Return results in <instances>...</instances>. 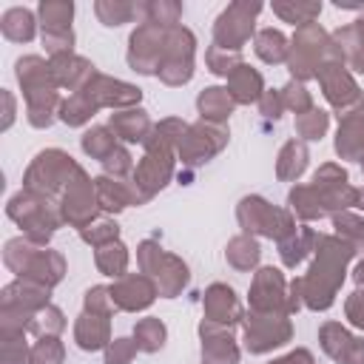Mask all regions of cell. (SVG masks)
<instances>
[{
    "instance_id": "816d5d0a",
    "label": "cell",
    "mask_w": 364,
    "mask_h": 364,
    "mask_svg": "<svg viewBox=\"0 0 364 364\" xmlns=\"http://www.w3.org/2000/svg\"><path fill=\"white\" fill-rule=\"evenodd\" d=\"M102 165H105V176H117V179H122L125 173H134V162H131V154H128L125 148H117Z\"/></svg>"
},
{
    "instance_id": "7c38bea8",
    "label": "cell",
    "mask_w": 364,
    "mask_h": 364,
    "mask_svg": "<svg viewBox=\"0 0 364 364\" xmlns=\"http://www.w3.org/2000/svg\"><path fill=\"white\" fill-rule=\"evenodd\" d=\"M225 142H228V131L222 125L196 122V125H188L176 151L188 165H199V162H208L213 154H219L225 148Z\"/></svg>"
},
{
    "instance_id": "ab89813d",
    "label": "cell",
    "mask_w": 364,
    "mask_h": 364,
    "mask_svg": "<svg viewBox=\"0 0 364 364\" xmlns=\"http://www.w3.org/2000/svg\"><path fill=\"white\" fill-rule=\"evenodd\" d=\"M3 34L9 37V40H31L34 37V23H31V14L26 11V9H11V11H6V17H3Z\"/></svg>"
},
{
    "instance_id": "7bdbcfd3",
    "label": "cell",
    "mask_w": 364,
    "mask_h": 364,
    "mask_svg": "<svg viewBox=\"0 0 364 364\" xmlns=\"http://www.w3.org/2000/svg\"><path fill=\"white\" fill-rule=\"evenodd\" d=\"M63 344L57 336H43L34 347H31V364H63Z\"/></svg>"
},
{
    "instance_id": "836d02e7",
    "label": "cell",
    "mask_w": 364,
    "mask_h": 364,
    "mask_svg": "<svg viewBox=\"0 0 364 364\" xmlns=\"http://www.w3.org/2000/svg\"><path fill=\"white\" fill-rule=\"evenodd\" d=\"M97 267H100L105 276L122 279V276H125V267H128V247H125L122 242L102 245V247L97 250Z\"/></svg>"
},
{
    "instance_id": "30bf717a",
    "label": "cell",
    "mask_w": 364,
    "mask_h": 364,
    "mask_svg": "<svg viewBox=\"0 0 364 364\" xmlns=\"http://www.w3.org/2000/svg\"><path fill=\"white\" fill-rule=\"evenodd\" d=\"M100 208V199H97V188L94 182L85 176V171L80 168V173L68 182L65 193H63V205H60V213L65 222H71L74 228H88L94 222V213Z\"/></svg>"
},
{
    "instance_id": "60d3db41",
    "label": "cell",
    "mask_w": 364,
    "mask_h": 364,
    "mask_svg": "<svg viewBox=\"0 0 364 364\" xmlns=\"http://www.w3.org/2000/svg\"><path fill=\"white\" fill-rule=\"evenodd\" d=\"M327 125H330V117L321 108H310L307 114H299L296 117V131L304 139H321L327 134Z\"/></svg>"
},
{
    "instance_id": "94428289",
    "label": "cell",
    "mask_w": 364,
    "mask_h": 364,
    "mask_svg": "<svg viewBox=\"0 0 364 364\" xmlns=\"http://www.w3.org/2000/svg\"><path fill=\"white\" fill-rule=\"evenodd\" d=\"M361 171H364V154H361Z\"/></svg>"
},
{
    "instance_id": "f35d334b",
    "label": "cell",
    "mask_w": 364,
    "mask_h": 364,
    "mask_svg": "<svg viewBox=\"0 0 364 364\" xmlns=\"http://www.w3.org/2000/svg\"><path fill=\"white\" fill-rule=\"evenodd\" d=\"M94 111H97V105H94L82 91H77L74 97H68V100L60 105V119H63L65 125H82V122H88V119L94 117Z\"/></svg>"
},
{
    "instance_id": "52a82bcc",
    "label": "cell",
    "mask_w": 364,
    "mask_h": 364,
    "mask_svg": "<svg viewBox=\"0 0 364 364\" xmlns=\"http://www.w3.org/2000/svg\"><path fill=\"white\" fill-rule=\"evenodd\" d=\"M316 77L321 82V91H324L327 102L338 111V119L364 111V94L358 91V85L353 82V77L344 71V65L338 60L321 63L318 71H316Z\"/></svg>"
},
{
    "instance_id": "2e32d148",
    "label": "cell",
    "mask_w": 364,
    "mask_h": 364,
    "mask_svg": "<svg viewBox=\"0 0 364 364\" xmlns=\"http://www.w3.org/2000/svg\"><path fill=\"white\" fill-rule=\"evenodd\" d=\"M318 341L336 364H364V338L350 336L338 321H324L318 330Z\"/></svg>"
},
{
    "instance_id": "7402d4cb",
    "label": "cell",
    "mask_w": 364,
    "mask_h": 364,
    "mask_svg": "<svg viewBox=\"0 0 364 364\" xmlns=\"http://www.w3.org/2000/svg\"><path fill=\"white\" fill-rule=\"evenodd\" d=\"M51 74H54V82L57 85H68V88H77L82 91L94 77V65L82 57H74V54H63V57H54L51 60Z\"/></svg>"
},
{
    "instance_id": "f6af8a7d",
    "label": "cell",
    "mask_w": 364,
    "mask_h": 364,
    "mask_svg": "<svg viewBox=\"0 0 364 364\" xmlns=\"http://www.w3.org/2000/svg\"><path fill=\"white\" fill-rule=\"evenodd\" d=\"M28 327L37 330L40 336H57V333L65 327V318H63V313H60L57 307L46 304L43 310H37V318H31Z\"/></svg>"
},
{
    "instance_id": "7a4b0ae2",
    "label": "cell",
    "mask_w": 364,
    "mask_h": 364,
    "mask_svg": "<svg viewBox=\"0 0 364 364\" xmlns=\"http://www.w3.org/2000/svg\"><path fill=\"white\" fill-rule=\"evenodd\" d=\"M173 171V145L154 128L151 136L145 139V156L134 168V185L139 188L142 199H151L156 191L165 188Z\"/></svg>"
},
{
    "instance_id": "bcb514c9",
    "label": "cell",
    "mask_w": 364,
    "mask_h": 364,
    "mask_svg": "<svg viewBox=\"0 0 364 364\" xmlns=\"http://www.w3.org/2000/svg\"><path fill=\"white\" fill-rule=\"evenodd\" d=\"M80 236H82L88 245H97V247H102V245H111V242H117V236H119V228H117V222H111V219H102V222H94V225L82 228V230H80Z\"/></svg>"
},
{
    "instance_id": "83f0119b",
    "label": "cell",
    "mask_w": 364,
    "mask_h": 364,
    "mask_svg": "<svg viewBox=\"0 0 364 364\" xmlns=\"http://www.w3.org/2000/svg\"><path fill=\"white\" fill-rule=\"evenodd\" d=\"M336 46V60L338 63H350L355 71L364 74V34L355 28V26H347L336 34L333 40Z\"/></svg>"
},
{
    "instance_id": "c3c4849f",
    "label": "cell",
    "mask_w": 364,
    "mask_h": 364,
    "mask_svg": "<svg viewBox=\"0 0 364 364\" xmlns=\"http://www.w3.org/2000/svg\"><path fill=\"white\" fill-rule=\"evenodd\" d=\"M85 310L88 313H97V316H111L117 310L114 296H111V287H91L85 293Z\"/></svg>"
},
{
    "instance_id": "8d00e7d4",
    "label": "cell",
    "mask_w": 364,
    "mask_h": 364,
    "mask_svg": "<svg viewBox=\"0 0 364 364\" xmlns=\"http://www.w3.org/2000/svg\"><path fill=\"white\" fill-rule=\"evenodd\" d=\"M256 54L264 60V63H284L287 60V40L282 31H273V28H264L256 34Z\"/></svg>"
},
{
    "instance_id": "681fc988",
    "label": "cell",
    "mask_w": 364,
    "mask_h": 364,
    "mask_svg": "<svg viewBox=\"0 0 364 364\" xmlns=\"http://www.w3.org/2000/svg\"><path fill=\"white\" fill-rule=\"evenodd\" d=\"M136 341L131 338H114L105 350V364H128L134 355H136Z\"/></svg>"
},
{
    "instance_id": "d590c367",
    "label": "cell",
    "mask_w": 364,
    "mask_h": 364,
    "mask_svg": "<svg viewBox=\"0 0 364 364\" xmlns=\"http://www.w3.org/2000/svg\"><path fill=\"white\" fill-rule=\"evenodd\" d=\"M165 336H168V330H165V324H162L159 318H142V321H136V327H134V341H136V347H139L142 353H156V350H162Z\"/></svg>"
},
{
    "instance_id": "cb8c5ba5",
    "label": "cell",
    "mask_w": 364,
    "mask_h": 364,
    "mask_svg": "<svg viewBox=\"0 0 364 364\" xmlns=\"http://www.w3.org/2000/svg\"><path fill=\"white\" fill-rule=\"evenodd\" d=\"M111 131H114V136H119L125 142H145L151 136L154 125L142 108H125V111L111 114Z\"/></svg>"
},
{
    "instance_id": "8fae6325",
    "label": "cell",
    "mask_w": 364,
    "mask_h": 364,
    "mask_svg": "<svg viewBox=\"0 0 364 364\" xmlns=\"http://www.w3.org/2000/svg\"><path fill=\"white\" fill-rule=\"evenodd\" d=\"M165 26L156 23H145L131 34V51H128V63L134 71L139 74H156L162 54H165Z\"/></svg>"
},
{
    "instance_id": "74e56055",
    "label": "cell",
    "mask_w": 364,
    "mask_h": 364,
    "mask_svg": "<svg viewBox=\"0 0 364 364\" xmlns=\"http://www.w3.org/2000/svg\"><path fill=\"white\" fill-rule=\"evenodd\" d=\"M117 148H119V145H117V139L111 136L108 128H100V125H97V128H91V131L82 134V151H85L88 156L100 159V162H105Z\"/></svg>"
},
{
    "instance_id": "f5cc1de1",
    "label": "cell",
    "mask_w": 364,
    "mask_h": 364,
    "mask_svg": "<svg viewBox=\"0 0 364 364\" xmlns=\"http://www.w3.org/2000/svg\"><path fill=\"white\" fill-rule=\"evenodd\" d=\"M3 364H31V353L26 344H14L11 336H3Z\"/></svg>"
},
{
    "instance_id": "ee69618b",
    "label": "cell",
    "mask_w": 364,
    "mask_h": 364,
    "mask_svg": "<svg viewBox=\"0 0 364 364\" xmlns=\"http://www.w3.org/2000/svg\"><path fill=\"white\" fill-rule=\"evenodd\" d=\"M74 6L71 3H43L40 14H43V31H57V28H68Z\"/></svg>"
},
{
    "instance_id": "5b68a950",
    "label": "cell",
    "mask_w": 364,
    "mask_h": 364,
    "mask_svg": "<svg viewBox=\"0 0 364 364\" xmlns=\"http://www.w3.org/2000/svg\"><path fill=\"white\" fill-rule=\"evenodd\" d=\"M324 54H330L336 60V46L327 40V34L316 23H307L293 37V46L287 51V65H290L296 80H307V77H316V71L321 65L318 60Z\"/></svg>"
},
{
    "instance_id": "4fadbf2b",
    "label": "cell",
    "mask_w": 364,
    "mask_h": 364,
    "mask_svg": "<svg viewBox=\"0 0 364 364\" xmlns=\"http://www.w3.org/2000/svg\"><path fill=\"white\" fill-rule=\"evenodd\" d=\"M313 188H316V193H318V199L324 205V213L327 210H336V213L338 210H347L358 199V191L347 182V171L338 168V165H333V162H327V165H321L316 171Z\"/></svg>"
},
{
    "instance_id": "ba28073f",
    "label": "cell",
    "mask_w": 364,
    "mask_h": 364,
    "mask_svg": "<svg viewBox=\"0 0 364 364\" xmlns=\"http://www.w3.org/2000/svg\"><path fill=\"white\" fill-rule=\"evenodd\" d=\"M156 77L165 85H182L193 77V34L188 28L171 26L165 34V54Z\"/></svg>"
},
{
    "instance_id": "1f68e13d",
    "label": "cell",
    "mask_w": 364,
    "mask_h": 364,
    "mask_svg": "<svg viewBox=\"0 0 364 364\" xmlns=\"http://www.w3.org/2000/svg\"><path fill=\"white\" fill-rule=\"evenodd\" d=\"M26 100H28V122L34 125V128H46V125H51V119H54V108H57V91L54 88H43V91H31V94H26Z\"/></svg>"
},
{
    "instance_id": "7dc6e473",
    "label": "cell",
    "mask_w": 364,
    "mask_h": 364,
    "mask_svg": "<svg viewBox=\"0 0 364 364\" xmlns=\"http://www.w3.org/2000/svg\"><path fill=\"white\" fill-rule=\"evenodd\" d=\"M282 102H284V108L296 111V117H299V114H307V111L313 108V100H310L307 88H304L301 82H296V80L282 88Z\"/></svg>"
},
{
    "instance_id": "f1b7e54d",
    "label": "cell",
    "mask_w": 364,
    "mask_h": 364,
    "mask_svg": "<svg viewBox=\"0 0 364 364\" xmlns=\"http://www.w3.org/2000/svg\"><path fill=\"white\" fill-rule=\"evenodd\" d=\"M307 159H310V156H307L304 142H299V139L284 142V148L279 151V162H276L279 179H284V182L299 179V176L304 173V168H307Z\"/></svg>"
},
{
    "instance_id": "277c9868",
    "label": "cell",
    "mask_w": 364,
    "mask_h": 364,
    "mask_svg": "<svg viewBox=\"0 0 364 364\" xmlns=\"http://www.w3.org/2000/svg\"><path fill=\"white\" fill-rule=\"evenodd\" d=\"M236 216H239V225L245 233H262L276 242H282L284 236H290L296 230L293 216L282 208H273L262 196H245L236 208Z\"/></svg>"
},
{
    "instance_id": "3957f363",
    "label": "cell",
    "mask_w": 364,
    "mask_h": 364,
    "mask_svg": "<svg viewBox=\"0 0 364 364\" xmlns=\"http://www.w3.org/2000/svg\"><path fill=\"white\" fill-rule=\"evenodd\" d=\"M136 259H139V267L142 273H148L154 282H156V290L159 296L165 299H173L176 293H182V287L188 284L191 273H188V264L171 253H165L156 242H142L139 250H136Z\"/></svg>"
},
{
    "instance_id": "f907efd6",
    "label": "cell",
    "mask_w": 364,
    "mask_h": 364,
    "mask_svg": "<svg viewBox=\"0 0 364 364\" xmlns=\"http://www.w3.org/2000/svg\"><path fill=\"white\" fill-rule=\"evenodd\" d=\"M276 9V14H282L284 20H290V23H301V26H307V23H313V14H318L321 11V6H284V3H276L273 6Z\"/></svg>"
},
{
    "instance_id": "9f6ffc18",
    "label": "cell",
    "mask_w": 364,
    "mask_h": 364,
    "mask_svg": "<svg viewBox=\"0 0 364 364\" xmlns=\"http://www.w3.org/2000/svg\"><path fill=\"white\" fill-rule=\"evenodd\" d=\"M259 108H262V114H264V117L279 119V117H282V111H284L282 91H264V94H262V100H259Z\"/></svg>"
},
{
    "instance_id": "e0dca14e",
    "label": "cell",
    "mask_w": 364,
    "mask_h": 364,
    "mask_svg": "<svg viewBox=\"0 0 364 364\" xmlns=\"http://www.w3.org/2000/svg\"><path fill=\"white\" fill-rule=\"evenodd\" d=\"M156 293H159L156 282L151 276H142V273L122 276V279H117V284H111V296H114L117 310H128V313L151 307Z\"/></svg>"
},
{
    "instance_id": "6f0895ef",
    "label": "cell",
    "mask_w": 364,
    "mask_h": 364,
    "mask_svg": "<svg viewBox=\"0 0 364 364\" xmlns=\"http://www.w3.org/2000/svg\"><path fill=\"white\" fill-rule=\"evenodd\" d=\"M270 364H313V355H310V350H293L284 358H276Z\"/></svg>"
},
{
    "instance_id": "d4e9b609",
    "label": "cell",
    "mask_w": 364,
    "mask_h": 364,
    "mask_svg": "<svg viewBox=\"0 0 364 364\" xmlns=\"http://www.w3.org/2000/svg\"><path fill=\"white\" fill-rule=\"evenodd\" d=\"M336 154L341 159H361L364 154V111L341 119L336 134Z\"/></svg>"
},
{
    "instance_id": "f546056e",
    "label": "cell",
    "mask_w": 364,
    "mask_h": 364,
    "mask_svg": "<svg viewBox=\"0 0 364 364\" xmlns=\"http://www.w3.org/2000/svg\"><path fill=\"white\" fill-rule=\"evenodd\" d=\"M316 230H310V228H299V230H293L290 236H284L282 242H279V253H282V262L287 264V267H296L313 247H316Z\"/></svg>"
},
{
    "instance_id": "4316f807",
    "label": "cell",
    "mask_w": 364,
    "mask_h": 364,
    "mask_svg": "<svg viewBox=\"0 0 364 364\" xmlns=\"http://www.w3.org/2000/svg\"><path fill=\"white\" fill-rule=\"evenodd\" d=\"M228 91H230V97L236 100V102H256V100H262V94H264V82H262V74L259 71H253V68H247L245 63L228 77Z\"/></svg>"
},
{
    "instance_id": "9c48e42d",
    "label": "cell",
    "mask_w": 364,
    "mask_h": 364,
    "mask_svg": "<svg viewBox=\"0 0 364 364\" xmlns=\"http://www.w3.org/2000/svg\"><path fill=\"white\" fill-rule=\"evenodd\" d=\"M290 336H293V327L287 313L250 310V316L245 318V347L250 353H267L273 347H282L290 341Z\"/></svg>"
},
{
    "instance_id": "d6a6232c",
    "label": "cell",
    "mask_w": 364,
    "mask_h": 364,
    "mask_svg": "<svg viewBox=\"0 0 364 364\" xmlns=\"http://www.w3.org/2000/svg\"><path fill=\"white\" fill-rule=\"evenodd\" d=\"M287 202H290V208H293L304 222H313V219H321V216H324V205H321V199H318V193H316L313 185H296V188L290 191Z\"/></svg>"
},
{
    "instance_id": "603a6c76",
    "label": "cell",
    "mask_w": 364,
    "mask_h": 364,
    "mask_svg": "<svg viewBox=\"0 0 364 364\" xmlns=\"http://www.w3.org/2000/svg\"><path fill=\"white\" fill-rule=\"evenodd\" d=\"M74 341L94 353V350H102L111 344V327H108V316H97V313H82L74 324Z\"/></svg>"
},
{
    "instance_id": "4dcf8cb0",
    "label": "cell",
    "mask_w": 364,
    "mask_h": 364,
    "mask_svg": "<svg viewBox=\"0 0 364 364\" xmlns=\"http://www.w3.org/2000/svg\"><path fill=\"white\" fill-rule=\"evenodd\" d=\"M225 256H228V262H230L236 270H250V267H256V264H259L262 247H259V242H256V239H250L247 233H242V236H233V239L228 242Z\"/></svg>"
},
{
    "instance_id": "e575fe53",
    "label": "cell",
    "mask_w": 364,
    "mask_h": 364,
    "mask_svg": "<svg viewBox=\"0 0 364 364\" xmlns=\"http://www.w3.org/2000/svg\"><path fill=\"white\" fill-rule=\"evenodd\" d=\"M333 228L344 245H350L355 253L364 250V219L355 213H333Z\"/></svg>"
},
{
    "instance_id": "6da1fadb",
    "label": "cell",
    "mask_w": 364,
    "mask_h": 364,
    "mask_svg": "<svg viewBox=\"0 0 364 364\" xmlns=\"http://www.w3.org/2000/svg\"><path fill=\"white\" fill-rule=\"evenodd\" d=\"M313 253L316 259L310 264V273L301 276V296L310 310H327L336 299L338 284L344 282V267L355 256V250L338 236H316Z\"/></svg>"
},
{
    "instance_id": "8992f818",
    "label": "cell",
    "mask_w": 364,
    "mask_h": 364,
    "mask_svg": "<svg viewBox=\"0 0 364 364\" xmlns=\"http://www.w3.org/2000/svg\"><path fill=\"white\" fill-rule=\"evenodd\" d=\"M77 173H80V165L68 154L51 148V151H43L31 162V168L26 173V188L28 191H37L43 196H51L57 188H68V182Z\"/></svg>"
},
{
    "instance_id": "ffe728a7",
    "label": "cell",
    "mask_w": 364,
    "mask_h": 364,
    "mask_svg": "<svg viewBox=\"0 0 364 364\" xmlns=\"http://www.w3.org/2000/svg\"><path fill=\"white\" fill-rule=\"evenodd\" d=\"M205 321L210 324H219V327H233L239 318H242V307H239V299L236 293L228 287V284H210L205 290Z\"/></svg>"
},
{
    "instance_id": "680465c9",
    "label": "cell",
    "mask_w": 364,
    "mask_h": 364,
    "mask_svg": "<svg viewBox=\"0 0 364 364\" xmlns=\"http://www.w3.org/2000/svg\"><path fill=\"white\" fill-rule=\"evenodd\" d=\"M353 279H355L358 284H364V259L355 264V270H353Z\"/></svg>"
},
{
    "instance_id": "44dd1931",
    "label": "cell",
    "mask_w": 364,
    "mask_h": 364,
    "mask_svg": "<svg viewBox=\"0 0 364 364\" xmlns=\"http://www.w3.org/2000/svg\"><path fill=\"white\" fill-rule=\"evenodd\" d=\"M94 188H97L100 208L114 210V213L122 210V208H128V205L145 202L142 193H139V188L134 185V179L125 182V179H117V176H97V179H94Z\"/></svg>"
},
{
    "instance_id": "9a60e30c",
    "label": "cell",
    "mask_w": 364,
    "mask_h": 364,
    "mask_svg": "<svg viewBox=\"0 0 364 364\" xmlns=\"http://www.w3.org/2000/svg\"><path fill=\"white\" fill-rule=\"evenodd\" d=\"M250 310L256 313H287L284 276L276 267H262L250 284Z\"/></svg>"
},
{
    "instance_id": "11a10c76",
    "label": "cell",
    "mask_w": 364,
    "mask_h": 364,
    "mask_svg": "<svg viewBox=\"0 0 364 364\" xmlns=\"http://www.w3.org/2000/svg\"><path fill=\"white\" fill-rule=\"evenodd\" d=\"M344 310H347V318H350V321H353L358 330H364V290L350 293V296H347Z\"/></svg>"
},
{
    "instance_id": "ac0fdd59",
    "label": "cell",
    "mask_w": 364,
    "mask_h": 364,
    "mask_svg": "<svg viewBox=\"0 0 364 364\" xmlns=\"http://www.w3.org/2000/svg\"><path fill=\"white\" fill-rule=\"evenodd\" d=\"M82 94H85L97 108L111 105V108H119V111L134 108V105L139 102V97H142L139 88H134V85H128V82H119V80H111V77H102V74H97V77L82 88Z\"/></svg>"
},
{
    "instance_id": "d6986e66",
    "label": "cell",
    "mask_w": 364,
    "mask_h": 364,
    "mask_svg": "<svg viewBox=\"0 0 364 364\" xmlns=\"http://www.w3.org/2000/svg\"><path fill=\"white\" fill-rule=\"evenodd\" d=\"M199 336H202V364H239V347L233 341L230 327L202 321Z\"/></svg>"
},
{
    "instance_id": "484cf974",
    "label": "cell",
    "mask_w": 364,
    "mask_h": 364,
    "mask_svg": "<svg viewBox=\"0 0 364 364\" xmlns=\"http://www.w3.org/2000/svg\"><path fill=\"white\" fill-rule=\"evenodd\" d=\"M233 105H236V100L230 97V91L228 88H219V85L205 88L199 94V100H196V108L202 114V122H213V125H222L230 117Z\"/></svg>"
},
{
    "instance_id": "5bb4252c",
    "label": "cell",
    "mask_w": 364,
    "mask_h": 364,
    "mask_svg": "<svg viewBox=\"0 0 364 364\" xmlns=\"http://www.w3.org/2000/svg\"><path fill=\"white\" fill-rule=\"evenodd\" d=\"M262 6L253 3H233L219 20H216V28H213V46L219 48H230V51H239L242 43L253 34V14L259 11Z\"/></svg>"
},
{
    "instance_id": "db71d44e",
    "label": "cell",
    "mask_w": 364,
    "mask_h": 364,
    "mask_svg": "<svg viewBox=\"0 0 364 364\" xmlns=\"http://www.w3.org/2000/svg\"><path fill=\"white\" fill-rule=\"evenodd\" d=\"M97 14L102 17L105 26H119L122 20H128L134 14V6H108V3H97Z\"/></svg>"
},
{
    "instance_id": "91938a15",
    "label": "cell",
    "mask_w": 364,
    "mask_h": 364,
    "mask_svg": "<svg viewBox=\"0 0 364 364\" xmlns=\"http://www.w3.org/2000/svg\"><path fill=\"white\" fill-rule=\"evenodd\" d=\"M355 205H358V208H361V210H364V188H361V191H358V199H355Z\"/></svg>"
},
{
    "instance_id": "b9f144b4",
    "label": "cell",
    "mask_w": 364,
    "mask_h": 364,
    "mask_svg": "<svg viewBox=\"0 0 364 364\" xmlns=\"http://www.w3.org/2000/svg\"><path fill=\"white\" fill-rule=\"evenodd\" d=\"M205 63L213 74H222V77H230L239 65H242V54L239 51H230V48H219V46H210L208 54H205Z\"/></svg>"
}]
</instances>
